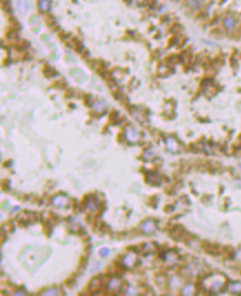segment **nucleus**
<instances>
[{"instance_id": "17", "label": "nucleus", "mask_w": 241, "mask_h": 296, "mask_svg": "<svg viewBox=\"0 0 241 296\" xmlns=\"http://www.w3.org/2000/svg\"><path fill=\"white\" fill-rule=\"evenodd\" d=\"M166 145H167V148H168L169 150L170 151H172V152H174L176 151V146H177V143L174 141H169L168 140V142H166Z\"/></svg>"}, {"instance_id": "15", "label": "nucleus", "mask_w": 241, "mask_h": 296, "mask_svg": "<svg viewBox=\"0 0 241 296\" xmlns=\"http://www.w3.org/2000/svg\"><path fill=\"white\" fill-rule=\"evenodd\" d=\"M188 5L190 6L192 9H197L201 6V0H188Z\"/></svg>"}, {"instance_id": "13", "label": "nucleus", "mask_w": 241, "mask_h": 296, "mask_svg": "<svg viewBox=\"0 0 241 296\" xmlns=\"http://www.w3.org/2000/svg\"><path fill=\"white\" fill-rule=\"evenodd\" d=\"M93 109H95V111L97 113H101L106 109V104L103 102H101V101H96L95 103H93Z\"/></svg>"}, {"instance_id": "14", "label": "nucleus", "mask_w": 241, "mask_h": 296, "mask_svg": "<svg viewBox=\"0 0 241 296\" xmlns=\"http://www.w3.org/2000/svg\"><path fill=\"white\" fill-rule=\"evenodd\" d=\"M182 294L183 295H191V294H193V286L190 285V284L186 285V286L182 288Z\"/></svg>"}, {"instance_id": "7", "label": "nucleus", "mask_w": 241, "mask_h": 296, "mask_svg": "<svg viewBox=\"0 0 241 296\" xmlns=\"http://www.w3.org/2000/svg\"><path fill=\"white\" fill-rule=\"evenodd\" d=\"M108 287H109L110 291L118 292L119 290L121 288V283L119 282L117 278H114V279H110L109 284H108Z\"/></svg>"}, {"instance_id": "10", "label": "nucleus", "mask_w": 241, "mask_h": 296, "mask_svg": "<svg viewBox=\"0 0 241 296\" xmlns=\"http://www.w3.org/2000/svg\"><path fill=\"white\" fill-rule=\"evenodd\" d=\"M157 73L159 74L160 77H166V76H168L169 73H170V68L167 67V66H164V64H160Z\"/></svg>"}, {"instance_id": "1", "label": "nucleus", "mask_w": 241, "mask_h": 296, "mask_svg": "<svg viewBox=\"0 0 241 296\" xmlns=\"http://www.w3.org/2000/svg\"><path fill=\"white\" fill-rule=\"evenodd\" d=\"M222 26L223 28L228 31H232L237 28V20L232 16H226L222 19Z\"/></svg>"}, {"instance_id": "9", "label": "nucleus", "mask_w": 241, "mask_h": 296, "mask_svg": "<svg viewBox=\"0 0 241 296\" xmlns=\"http://www.w3.org/2000/svg\"><path fill=\"white\" fill-rule=\"evenodd\" d=\"M38 7H39V10L41 12H46V11H48L49 7H50V1L49 0H40L38 4Z\"/></svg>"}, {"instance_id": "11", "label": "nucleus", "mask_w": 241, "mask_h": 296, "mask_svg": "<svg viewBox=\"0 0 241 296\" xmlns=\"http://www.w3.org/2000/svg\"><path fill=\"white\" fill-rule=\"evenodd\" d=\"M43 73H45V76L47 77H54V76H57V72H56V70L51 66H48V64H46L45 68H43Z\"/></svg>"}, {"instance_id": "21", "label": "nucleus", "mask_w": 241, "mask_h": 296, "mask_svg": "<svg viewBox=\"0 0 241 296\" xmlns=\"http://www.w3.org/2000/svg\"><path fill=\"white\" fill-rule=\"evenodd\" d=\"M240 168H241V164H240Z\"/></svg>"}, {"instance_id": "18", "label": "nucleus", "mask_w": 241, "mask_h": 296, "mask_svg": "<svg viewBox=\"0 0 241 296\" xmlns=\"http://www.w3.org/2000/svg\"><path fill=\"white\" fill-rule=\"evenodd\" d=\"M43 295H58V291L56 288H50V290H47L42 293Z\"/></svg>"}, {"instance_id": "5", "label": "nucleus", "mask_w": 241, "mask_h": 296, "mask_svg": "<svg viewBox=\"0 0 241 296\" xmlns=\"http://www.w3.org/2000/svg\"><path fill=\"white\" fill-rule=\"evenodd\" d=\"M148 178L147 179V182L151 184V185H157V184H160L161 183V178H160L159 175L155 172H150L149 175H148Z\"/></svg>"}, {"instance_id": "2", "label": "nucleus", "mask_w": 241, "mask_h": 296, "mask_svg": "<svg viewBox=\"0 0 241 296\" xmlns=\"http://www.w3.org/2000/svg\"><path fill=\"white\" fill-rule=\"evenodd\" d=\"M102 287V282H101L100 277H95L91 279L90 284H89V290L91 293H98Z\"/></svg>"}, {"instance_id": "20", "label": "nucleus", "mask_w": 241, "mask_h": 296, "mask_svg": "<svg viewBox=\"0 0 241 296\" xmlns=\"http://www.w3.org/2000/svg\"><path fill=\"white\" fill-rule=\"evenodd\" d=\"M14 294H16V295H23L25 293H22V292H21V291H18V292H16Z\"/></svg>"}, {"instance_id": "19", "label": "nucleus", "mask_w": 241, "mask_h": 296, "mask_svg": "<svg viewBox=\"0 0 241 296\" xmlns=\"http://www.w3.org/2000/svg\"><path fill=\"white\" fill-rule=\"evenodd\" d=\"M109 253H110L109 248H106V247H103V248H101V250L99 251V254H100L101 256H108L109 255Z\"/></svg>"}, {"instance_id": "4", "label": "nucleus", "mask_w": 241, "mask_h": 296, "mask_svg": "<svg viewBox=\"0 0 241 296\" xmlns=\"http://www.w3.org/2000/svg\"><path fill=\"white\" fill-rule=\"evenodd\" d=\"M183 235H185V230H183V228L180 226V225L174 226V228L170 231V236L172 237V238H176V240L181 238Z\"/></svg>"}, {"instance_id": "6", "label": "nucleus", "mask_w": 241, "mask_h": 296, "mask_svg": "<svg viewBox=\"0 0 241 296\" xmlns=\"http://www.w3.org/2000/svg\"><path fill=\"white\" fill-rule=\"evenodd\" d=\"M52 203L55 206H58V207H64L66 203H67V199L64 197V196H60V195H57L56 197L52 199Z\"/></svg>"}, {"instance_id": "12", "label": "nucleus", "mask_w": 241, "mask_h": 296, "mask_svg": "<svg viewBox=\"0 0 241 296\" xmlns=\"http://www.w3.org/2000/svg\"><path fill=\"white\" fill-rule=\"evenodd\" d=\"M135 261H136V257H135V255H133V254H129V255L124 256V259H123V264L129 267V266L133 265Z\"/></svg>"}, {"instance_id": "8", "label": "nucleus", "mask_w": 241, "mask_h": 296, "mask_svg": "<svg viewBox=\"0 0 241 296\" xmlns=\"http://www.w3.org/2000/svg\"><path fill=\"white\" fill-rule=\"evenodd\" d=\"M126 137L130 140V141H137V139H138V133L135 129H128L127 131H126Z\"/></svg>"}, {"instance_id": "3", "label": "nucleus", "mask_w": 241, "mask_h": 296, "mask_svg": "<svg viewBox=\"0 0 241 296\" xmlns=\"http://www.w3.org/2000/svg\"><path fill=\"white\" fill-rule=\"evenodd\" d=\"M140 228L142 230V232L146 233V234H149V233H153L155 231V223L151 221V220H148V221H145L143 223L140 225Z\"/></svg>"}, {"instance_id": "16", "label": "nucleus", "mask_w": 241, "mask_h": 296, "mask_svg": "<svg viewBox=\"0 0 241 296\" xmlns=\"http://www.w3.org/2000/svg\"><path fill=\"white\" fill-rule=\"evenodd\" d=\"M232 293H241V284L240 283H234L230 286Z\"/></svg>"}]
</instances>
